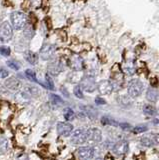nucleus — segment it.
<instances>
[{"label":"nucleus","mask_w":159,"mask_h":160,"mask_svg":"<svg viewBox=\"0 0 159 160\" xmlns=\"http://www.w3.org/2000/svg\"><path fill=\"white\" fill-rule=\"evenodd\" d=\"M21 81L19 79H17L16 77H10L8 78L5 83H4V86H5L6 89L8 90H12V91H17L21 88Z\"/></svg>","instance_id":"12"},{"label":"nucleus","mask_w":159,"mask_h":160,"mask_svg":"<svg viewBox=\"0 0 159 160\" xmlns=\"http://www.w3.org/2000/svg\"><path fill=\"white\" fill-rule=\"evenodd\" d=\"M7 66L12 70H15V71H18L20 69V64L16 61H10L9 60V61H7Z\"/></svg>","instance_id":"28"},{"label":"nucleus","mask_w":159,"mask_h":160,"mask_svg":"<svg viewBox=\"0 0 159 160\" xmlns=\"http://www.w3.org/2000/svg\"><path fill=\"white\" fill-rule=\"evenodd\" d=\"M63 116L64 118L66 119V121H71V120L74 119V117H75V113H74V111L71 109V108H65L63 111Z\"/></svg>","instance_id":"21"},{"label":"nucleus","mask_w":159,"mask_h":160,"mask_svg":"<svg viewBox=\"0 0 159 160\" xmlns=\"http://www.w3.org/2000/svg\"><path fill=\"white\" fill-rule=\"evenodd\" d=\"M30 1H31V5L35 8L41 7L42 5V0H30Z\"/></svg>","instance_id":"32"},{"label":"nucleus","mask_w":159,"mask_h":160,"mask_svg":"<svg viewBox=\"0 0 159 160\" xmlns=\"http://www.w3.org/2000/svg\"><path fill=\"white\" fill-rule=\"evenodd\" d=\"M159 97V92L156 88L154 87H149L146 91V98L148 101L150 102H156Z\"/></svg>","instance_id":"17"},{"label":"nucleus","mask_w":159,"mask_h":160,"mask_svg":"<svg viewBox=\"0 0 159 160\" xmlns=\"http://www.w3.org/2000/svg\"><path fill=\"white\" fill-rule=\"evenodd\" d=\"M23 56H24V59H25L29 64L36 65L38 63V55L35 52L31 51V50H26V51H24Z\"/></svg>","instance_id":"16"},{"label":"nucleus","mask_w":159,"mask_h":160,"mask_svg":"<svg viewBox=\"0 0 159 160\" xmlns=\"http://www.w3.org/2000/svg\"><path fill=\"white\" fill-rule=\"evenodd\" d=\"M64 70V64L59 58H52L47 64V71L49 75L57 76Z\"/></svg>","instance_id":"2"},{"label":"nucleus","mask_w":159,"mask_h":160,"mask_svg":"<svg viewBox=\"0 0 159 160\" xmlns=\"http://www.w3.org/2000/svg\"><path fill=\"white\" fill-rule=\"evenodd\" d=\"M50 101L52 102V104L56 105V106H60V105L64 103L63 99L60 96H58L57 94H53V93L50 94Z\"/></svg>","instance_id":"22"},{"label":"nucleus","mask_w":159,"mask_h":160,"mask_svg":"<svg viewBox=\"0 0 159 160\" xmlns=\"http://www.w3.org/2000/svg\"><path fill=\"white\" fill-rule=\"evenodd\" d=\"M9 76V72L8 70H6L5 68H0V78L5 79Z\"/></svg>","instance_id":"31"},{"label":"nucleus","mask_w":159,"mask_h":160,"mask_svg":"<svg viewBox=\"0 0 159 160\" xmlns=\"http://www.w3.org/2000/svg\"><path fill=\"white\" fill-rule=\"evenodd\" d=\"M118 101L122 106H126L127 104H130V100H129V98L127 96H119Z\"/></svg>","instance_id":"30"},{"label":"nucleus","mask_w":159,"mask_h":160,"mask_svg":"<svg viewBox=\"0 0 159 160\" xmlns=\"http://www.w3.org/2000/svg\"><path fill=\"white\" fill-rule=\"evenodd\" d=\"M101 123L104 125H110V126H118L119 125V123H117V121H115L113 118L107 117V116H104L101 118Z\"/></svg>","instance_id":"23"},{"label":"nucleus","mask_w":159,"mask_h":160,"mask_svg":"<svg viewBox=\"0 0 159 160\" xmlns=\"http://www.w3.org/2000/svg\"><path fill=\"white\" fill-rule=\"evenodd\" d=\"M14 29L12 25L8 21H3L0 24V41L1 42H8L10 41L13 37Z\"/></svg>","instance_id":"4"},{"label":"nucleus","mask_w":159,"mask_h":160,"mask_svg":"<svg viewBox=\"0 0 159 160\" xmlns=\"http://www.w3.org/2000/svg\"><path fill=\"white\" fill-rule=\"evenodd\" d=\"M57 133L62 137H68L73 131V125L69 122H59L56 126Z\"/></svg>","instance_id":"9"},{"label":"nucleus","mask_w":159,"mask_h":160,"mask_svg":"<svg viewBox=\"0 0 159 160\" xmlns=\"http://www.w3.org/2000/svg\"><path fill=\"white\" fill-rule=\"evenodd\" d=\"M143 112L145 115H147V116H155L157 113V110L155 107L152 106V105L146 104V105H144V107H143Z\"/></svg>","instance_id":"20"},{"label":"nucleus","mask_w":159,"mask_h":160,"mask_svg":"<svg viewBox=\"0 0 159 160\" xmlns=\"http://www.w3.org/2000/svg\"><path fill=\"white\" fill-rule=\"evenodd\" d=\"M9 150V141L6 137L0 136V154H5Z\"/></svg>","instance_id":"18"},{"label":"nucleus","mask_w":159,"mask_h":160,"mask_svg":"<svg viewBox=\"0 0 159 160\" xmlns=\"http://www.w3.org/2000/svg\"><path fill=\"white\" fill-rule=\"evenodd\" d=\"M55 52H56L55 45L50 43H45L42 45L40 51H39V56L44 61H49V60L53 58Z\"/></svg>","instance_id":"5"},{"label":"nucleus","mask_w":159,"mask_h":160,"mask_svg":"<svg viewBox=\"0 0 159 160\" xmlns=\"http://www.w3.org/2000/svg\"><path fill=\"white\" fill-rule=\"evenodd\" d=\"M143 83L140 81L139 79H132L129 81L128 83V87H127V91L128 95L132 98H136L139 95H141L143 91Z\"/></svg>","instance_id":"3"},{"label":"nucleus","mask_w":159,"mask_h":160,"mask_svg":"<svg viewBox=\"0 0 159 160\" xmlns=\"http://www.w3.org/2000/svg\"><path fill=\"white\" fill-rule=\"evenodd\" d=\"M140 142L142 145L144 146H152V145L155 143V138L153 137V135L150 134V135H144V136L141 138Z\"/></svg>","instance_id":"19"},{"label":"nucleus","mask_w":159,"mask_h":160,"mask_svg":"<svg viewBox=\"0 0 159 160\" xmlns=\"http://www.w3.org/2000/svg\"><path fill=\"white\" fill-rule=\"evenodd\" d=\"M25 76L32 82H38L37 77H36V73L32 69H26L25 70Z\"/></svg>","instance_id":"24"},{"label":"nucleus","mask_w":159,"mask_h":160,"mask_svg":"<svg viewBox=\"0 0 159 160\" xmlns=\"http://www.w3.org/2000/svg\"><path fill=\"white\" fill-rule=\"evenodd\" d=\"M79 85H80L82 90H85L86 92H93L94 90L97 89V83L91 75H86V76L81 78Z\"/></svg>","instance_id":"6"},{"label":"nucleus","mask_w":159,"mask_h":160,"mask_svg":"<svg viewBox=\"0 0 159 160\" xmlns=\"http://www.w3.org/2000/svg\"><path fill=\"white\" fill-rule=\"evenodd\" d=\"M68 65L74 71H81L84 68L83 58L78 54H71V56L68 59Z\"/></svg>","instance_id":"7"},{"label":"nucleus","mask_w":159,"mask_h":160,"mask_svg":"<svg viewBox=\"0 0 159 160\" xmlns=\"http://www.w3.org/2000/svg\"><path fill=\"white\" fill-rule=\"evenodd\" d=\"M95 160H104V159H102V158H96Z\"/></svg>","instance_id":"36"},{"label":"nucleus","mask_w":159,"mask_h":160,"mask_svg":"<svg viewBox=\"0 0 159 160\" xmlns=\"http://www.w3.org/2000/svg\"><path fill=\"white\" fill-rule=\"evenodd\" d=\"M158 122H159V120H158V119H155V120H154V124H156V123L158 124Z\"/></svg>","instance_id":"35"},{"label":"nucleus","mask_w":159,"mask_h":160,"mask_svg":"<svg viewBox=\"0 0 159 160\" xmlns=\"http://www.w3.org/2000/svg\"><path fill=\"white\" fill-rule=\"evenodd\" d=\"M77 155L80 160H90L94 156V150L91 147H80L77 150Z\"/></svg>","instance_id":"11"},{"label":"nucleus","mask_w":159,"mask_h":160,"mask_svg":"<svg viewBox=\"0 0 159 160\" xmlns=\"http://www.w3.org/2000/svg\"><path fill=\"white\" fill-rule=\"evenodd\" d=\"M97 89L102 95H109L113 91V84L109 80H101L100 82L97 84Z\"/></svg>","instance_id":"10"},{"label":"nucleus","mask_w":159,"mask_h":160,"mask_svg":"<svg viewBox=\"0 0 159 160\" xmlns=\"http://www.w3.org/2000/svg\"><path fill=\"white\" fill-rule=\"evenodd\" d=\"M95 103L97 104V105H103V104H105L106 103V101L104 100L103 98H101V97H96L95 98Z\"/></svg>","instance_id":"33"},{"label":"nucleus","mask_w":159,"mask_h":160,"mask_svg":"<svg viewBox=\"0 0 159 160\" xmlns=\"http://www.w3.org/2000/svg\"><path fill=\"white\" fill-rule=\"evenodd\" d=\"M146 130H147L146 125H138V126L133 128V133H135V134L142 133V132H145Z\"/></svg>","instance_id":"29"},{"label":"nucleus","mask_w":159,"mask_h":160,"mask_svg":"<svg viewBox=\"0 0 159 160\" xmlns=\"http://www.w3.org/2000/svg\"><path fill=\"white\" fill-rule=\"evenodd\" d=\"M73 93H74V95L77 97V98H79V99H82L84 96H83V92H82V88L80 87V85H76L75 87H74V89H73Z\"/></svg>","instance_id":"27"},{"label":"nucleus","mask_w":159,"mask_h":160,"mask_svg":"<svg viewBox=\"0 0 159 160\" xmlns=\"http://www.w3.org/2000/svg\"><path fill=\"white\" fill-rule=\"evenodd\" d=\"M34 34H35V29H34V25L31 21H28L26 24L24 25L23 27V36L25 37V39L31 40L34 37Z\"/></svg>","instance_id":"14"},{"label":"nucleus","mask_w":159,"mask_h":160,"mask_svg":"<svg viewBox=\"0 0 159 160\" xmlns=\"http://www.w3.org/2000/svg\"><path fill=\"white\" fill-rule=\"evenodd\" d=\"M102 138L101 131L98 128H90L87 130V140L91 142H100Z\"/></svg>","instance_id":"13"},{"label":"nucleus","mask_w":159,"mask_h":160,"mask_svg":"<svg viewBox=\"0 0 159 160\" xmlns=\"http://www.w3.org/2000/svg\"><path fill=\"white\" fill-rule=\"evenodd\" d=\"M0 54L2 55V56H9V55L11 54V49L10 47L8 46H5V45H3V46H0Z\"/></svg>","instance_id":"26"},{"label":"nucleus","mask_w":159,"mask_h":160,"mask_svg":"<svg viewBox=\"0 0 159 160\" xmlns=\"http://www.w3.org/2000/svg\"><path fill=\"white\" fill-rule=\"evenodd\" d=\"M44 86H45L47 89H50V90H54V82L52 78L50 77V75L49 74H46L45 75V84H44Z\"/></svg>","instance_id":"25"},{"label":"nucleus","mask_w":159,"mask_h":160,"mask_svg":"<svg viewBox=\"0 0 159 160\" xmlns=\"http://www.w3.org/2000/svg\"><path fill=\"white\" fill-rule=\"evenodd\" d=\"M114 153L118 155H124L128 152V142L127 141H119L113 147Z\"/></svg>","instance_id":"15"},{"label":"nucleus","mask_w":159,"mask_h":160,"mask_svg":"<svg viewBox=\"0 0 159 160\" xmlns=\"http://www.w3.org/2000/svg\"><path fill=\"white\" fill-rule=\"evenodd\" d=\"M119 126H120L122 129H129L131 127L130 124H128V123H119Z\"/></svg>","instance_id":"34"},{"label":"nucleus","mask_w":159,"mask_h":160,"mask_svg":"<svg viewBox=\"0 0 159 160\" xmlns=\"http://www.w3.org/2000/svg\"><path fill=\"white\" fill-rule=\"evenodd\" d=\"M26 14L22 11H13L10 14V21L14 30H21L23 29L24 25L27 22Z\"/></svg>","instance_id":"1"},{"label":"nucleus","mask_w":159,"mask_h":160,"mask_svg":"<svg viewBox=\"0 0 159 160\" xmlns=\"http://www.w3.org/2000/svg\"><path fill=\"white\" fill-rule=\"evenodd\" d=\"M87 141V130L83 128L76 129L71 135V142L73 144L80 145Z\"/></svg>","instance_id":"8"}]
</instances>
